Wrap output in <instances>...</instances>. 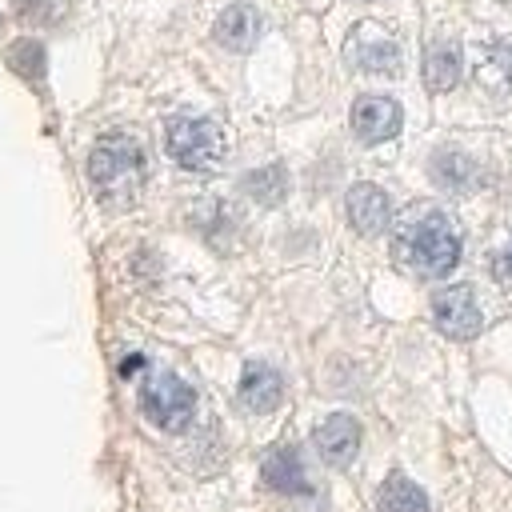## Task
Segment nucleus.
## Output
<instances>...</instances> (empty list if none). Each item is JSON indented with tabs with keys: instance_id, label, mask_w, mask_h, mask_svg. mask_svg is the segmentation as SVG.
<instances>
[{
	"instance_id": "4468645a",
	"label": "nucleus",
	"mask_w": 512,
	"mask_h": 512,
	"mask_svg": "<svg viewBox=\"0 0 512 512\" xmlns=\"http://www.w3.org/2000/svg\"><path fill=\"white\" fill-rule=\"evenodd\" d=\"M460 44H452V40H436L428 52H424V84L432 88V92H448V88H456V80H460Z\"/></svg>"
},
{
	"instance_id": "9d476101",
	"label": "nucleus",
	"mask_w": 512,
	"mask_h": 512,
	"mask_svg": "<svg viewBox=\"0 0 512 512\" xmlns=\"http://www.w3.org/2000/svg\"><path fill=\"white\" fill-rule=\"evenodd\" d=\"M476 84L488 92V96H508L512 92V44L508 40H488L480 44L476 52V68H472Z\"/></svg>"
},
{
	"instance_id": "423d86ee",
	"label": "nucleus",
	"mask_w": 512,
	"mask_h": 512,
	"mask_svg": "<svg viewBox=\"0 0 512 512\" xmlns=\"http://www.w3.org/2000/svg\"><path fill=\"white\" fill-rule=\"evenodd\" d=\"M404 116H400V104L388 100V96H360L352 104V132L364 140V144H384L400 132Z\"/></svg>"
},
{
	"instance_id": "20e7f679",
	"label": "nucleus",
	"mask_w": 512,
	"mask_h": 512,
	"mask_svg": "<svg viewBox=\"0 0 512 512\" xmlns=\"http://www.w3.org/2000/svg\"><path fill=\"white\" fill-rule=\"evenodd\" d=\"M140 408L156 428L180 432L196 412V392L172 372H152L140 388Z\"/></svg>"
},
{
	"instance_id": "1a4fd4ad",
	"label": "nucleus",
	"mask_w": 512,
	"mask_h": 512,
	"mask_svg": "<svg viewBox=\"0 0 512 512\" xmlns=\"http://www.w3.org/2000/svg\"><path fill=\"white\" fill-rule=\"evenodd\" d=\"M348 56H352L356 68H364V72H372V76H392V72L400 68V48H396V40L384 36V32H372V28H360V32L352 36Z\"/></svg>"
},
{
	"instance_id": "ddd939ff",
	"label": "nucleus",
	"mask_w": 512,
	"mask_h": 512,
	"mask_svg": "<svg viewBox=\"0 0 512 512\" xmlns=\"http://www.w3.org/2000/svg\"><path fill=\"white\" fill-rule=\"evenodd\" d=\"M428 172H432V180H436L444 192H472V188L480 184V164H476L468 152H460V148H440V152H432Z\"/></svg>"
},
{
	"instance_id": "dca6fc26",
	"label": "nucleus",
	"mask_w": 512,
	"mask_h": 512,
	"mask_svg": "<svg viewBox=\"0 0 512 512\" xmlns=\"http://www.w3.org/2000/svg\"><path fill=\"white\" fill-rule=\"evenodd\" d=\"M376 512H428V496L408 476H388L376 500Z\"/></svg>"
},
{
	"instance_id": "f8f14e48",
	"label": "nucleus",
	"mask_w": 512,
	"mask_h": 512,
	"mask_svg": "<svg viewBox=\"0 0 512 512\" xmlns=\"http://www.w3.org/2000/svg\"><path fill=\"white\" fill-rule=\"evenodd\" d=\"M280 396H284V380H280V372H276L272 364H260V360L244 364V376H240V404H244L248 412H272V408L280 404Z\"/></svg>"
},
{
	"instance_id": "412c9836",
	"label": "nucleus",
	"mask_w": 512,
	"mask_h": 512,
	"mask_svg": "<svg viewBox=\"0 0 512 512\" xmlns=\"http://www.w3.org/2000/svg\"><path fill=\"white\" fill-rule=\"evenodd\" d=\"M140 364H144L140 356H128V360H124V376H132V368H140Z\"/></svg>"
},
{
	"instance_id": "0eeeda50",
	"label": "nucleus",
	"mask_w": 512,
	"mask_h": 512,
	"mask_svg": "<svg viewBox=\"0 0 512 512\" xmlns=\"http://www.w3.org/2000/svg\"><path fill=\"white\" fill-rule=\"evenodd\" d=\"M312 444H316V452H320L332 468H344V464H352V456H356V448H360V424H356L348 412H336V416H328V420L316 428Z\"/></svg>"
},
{
	"instance_id": "6e6552de",
	"label": "nucleus",
	"mask_w": 512,
	"mask_h": 512,
	"mask_svg": "<svg viewBox=\"0 0 512 512\" xmlns=\"http://www.w3.org/2000/svg\"><path fill=\"white\" fill-rule=\"evenodd\" d=\"M348 220H352V228H356L360 236H380V232L388 228V220H392V200H388V192L376 188V184H356V188L348 192Z\"/></svg>"
},
{
	"instance_id": "2eb2a0df",
	"label": "nucleus",
	"mask_w": 512,
	"mask_h": 512,
	"mask_svg": "<svg viewBox=\"0 0 512 512\" xmlns=\"http://www.w3.org/2000/svg\"><path fill=\"white\" fill-rule=\"evenodd\" d=\"M260 476H264V484H268L272 492H308V472H304V464H300V456H296L292 448L272 452V456L264 460Z\"/></svg>"
},
{
	"instance_id": "f03ea898",
	"label": "nucleus",
	"mask_w": 512,
	"mask_h": 512,
	"mask_svg": "<svg viewBox=\"0 0 512 512\" xmlns=\"http://www.w3.org/2000/svg\"><path fill=\"white\" fill-rule=\"evenodd\" d=\"M88 180L112 208H128L144 188V148L128 132H108L88 156Z\"/></svg>"
},
{
	"instance_id": "39448f33",
	"label": "nucleus",
	"mask_w": 512,
	"mask_h": 512,
	"mask_svg": "<svg viewBox=\"0 0 512 512\" xmlns=\"http://www.w3.org/2000/svg\"><path fill=\"white\" fill-rule=\"evenodd\" d=\"M432 320L452 340H472L484 324V312L476 304V292L468 284H448L432 296Z\"/></svg>"
},
{
	"instance_id": "9b49d317",
	"label": "nucleus",
	"mask_w": 512,
	"mask_h": 512,
	"mask_svg": "<svg viewBox=\"0 0 512 512\" xmlns=\"http://www.w3.org/2000/svg\"><path fill=\"white\" fill-rule=\"evenodd\" d=\"M260 32H264V20H260V12L248 8V4H228V8L216 16V40H220L228 52H248V48H256Z\"/></svg>"
},
{
	"instance_id": "a211bd4d",
	"label": "nucleus",
	"mask_w": 512,
	"mask_h": 512,
	"mask_svg": "<svg viewBox=\"0 0 512 512\" xmlns=\"http://www.w3.org/2000/svg\"><path fill=\"white\" fill-rule=\"evenodd\" d=\"M8 64H12L24 80H40V72H44V48H40L36 40H16V44L8 48Z\"/></svg>"
},
{
	"instance_id": "6ab92c4d",
	"label": "nucleus",
	"mask_w": 512,
	"mask_h": 512,
	"mask_svg": "<svg viewBox=\"0 0 512 512\" xmlns=\"http://www.w3.org/2000/svg\"><path fill=\"white\" fill-rule=\"evenodd\" d=\"M492 272H496V280H500V284H512V240H508V244L496 252Z\"/></svg>"
},
{
	"instance_id": "f3484780",
	"label": "nucleus",
	"mask_w": 512,
	"mask_h": 512,
	"mask_svg": "<svg viewBox=\"0 0 512 512\" xmlns=\"http://www.w3.org/2000/svg\"><path fill=\"white\" fill-rule=\"evenodd\" d=\"M244 192L256 200V204H280L284 192H288V176L280 164H268V168H256L244 176Z\"/></svg>"
},
{
	"instance_id": "aec40b11",
	"label": "nucleus",
	"mask_w": 512,
	"mask_h": 512,
	"mask_svg": "<svg viewBox=\"0 0 512 512\" xmlns=\"http://www.w3.org/2000/svg\"><path fill=\"white\" fill-rule=\"evenodd\" d=\"M20 12L24 16H40V12H48V0H20Z\"/></svg>"
},
{
	"instance_id": "f257e3e1",
	"label": "nucleus",
	"mask_w": 512,
	"mask_h": 512,
	"mask_svg": "<svg viewBox=\"0 0 512 512\" xmlns=\"http://www.w3.org/2000/svg\"><path fill=\"white\" fill-rule=\"evenodd\" d=\"M396 260L424 280L448 276L460 264V232L440 208L412 212L396 232Z\"/></svg>"
},
{
	"instance_id": "7ed1b4c3",
	"label": "nucleus",
	"mask_w": 512,
	"mask_h": 512,
	"mask_svg": "<svg viewBox=\"0 0 512 512\" xmlns=\"http://www.w3.org/2000/svg\"><path fill=\"white\" fill-rule=\"evenodd\" d=\"M168 156L188 172H212L224 160V132L208 116H172L164 128Z\"/></svg>"
}]
</instances>
